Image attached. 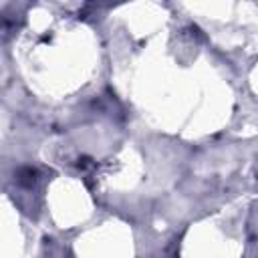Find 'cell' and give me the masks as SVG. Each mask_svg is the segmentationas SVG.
I'll list each match as a JSON object with an SVG mask.
<instances>
[{"instance_id":"6da1fadb","label":"cell","mask_w":258,"mask_h":258,"mask_svg":"<svg viewBox=\"0 0 258 258\" xmlns=\"http://www.w3.org/2000/svg\"><path fill=\"white\" fill-rule=\"evenodd\" d=\"M36 175H38V171H36L34 167L26 165V167H20V169H18V173H16V181H18L20 185H24V187H30V185H34Z\"/></svg>"}]
</instances>
